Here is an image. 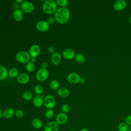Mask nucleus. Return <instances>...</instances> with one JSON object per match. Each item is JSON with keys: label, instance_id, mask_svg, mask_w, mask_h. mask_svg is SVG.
<instances>
[{"label": "nucleus", "instance_id": "b1692460", "mask_svg": "<svg viewBox=\"0 0 131 131\" xmlns=\"http://www.w3.org/2000/svg\"><path fill=\"white\" fill-rule=\"evenodd\" d=\"M75 59L76 61L80 64L81 63H83L85 61V57L83 55H82V54L80 53H77V54H76L75 57Z\"/></svg>", "mask_w": 131, "mask_h": 131}, {"label": "nucleus", "instance_id": "f704fd0d", "mask_svg": "<svg viewBox=\"0 0 131 131\" xmlns=\"http://www.w3.org/2000/svg\"><path fill=\"white\" fill-rule=\"evenodd\" d=\"M48 52L49 53L53 54L54 53H55V49H54V47L52 46H49L48 48Z\"/></svg>", "mask_w": 131, "mask_h": 131}, {"label": "nucleus", "instance_id": "dca6fc26", "mask_svg": "<svg viewBox=\"0 0 131 131\" xmlns=\"http://www.w3.org/2000/svg\"><path fill=\"white\" fill-rule=\"evenodd\" d=\"M13 17L16 21H20L24 18V13L21 9H17L14 11Z\"/></svg>", "mask_w": 131, "mask_h": 131}, {"label": "nucleus", "instance_id": "6ab92c4d", "mask_svg": "<svg viewBox=\"0 0 131 131\" xmlns=\"http://www.w3.org/2000/svg\"><path fill=\"white\" fill-rule=\"evenodd\" d=\"M57 94L62 98H66L70 95V92L66 88H60L57 90Z\"/></svg>", "mask_w": 131, "mask_h": 131}, {"label": "nucleus", "instance_id": "ea45409f", "mask_svg": "<svg viewBox=\"0 0 131 131\" xmlns=\"http://www.w3.org/2000/svg\"><path fill=\"white\" fill-rule=\"evenodd\" d=\"M79 131H91V130L88 128H82Z\"/></svg>", "mask_w": 131, "mask_h": 131}, {"label": "nucleus", "instance_id": "c03bdc74", "mask_svg": "<svg viewBox=\"0 0 131 131\" xmlns=\"http://www.w3.org/2000/svg\"><path fill=\"white\" fill-rule=\"evenodd\" d=\"M70 131H77V130H75V129H72V130H70Z\"/></svg>", "mask_w": 131, "mask_h": 131}, {"label": "nucleus", "instance_id": "bb28decb", "mask_svg": "<svg viewBox=\"0 0 131 131\" xmlns=\"http://www.w3.org/2000/svg\"><path fill=\"white\" fill-rule=\"evenodd\" d=\"M45 116L47 119H51L54 116V112L52 109H48L46 111Z\"/></svg>", "mask_w": 131, "mask_h": 131}, {"label": "nucleus", "instance_id": "58836bf2", "mask_svg": "<svg viewBox=\"0 0 131 131\" xmlns=\"http://www.w3.org/2000/svg\"><path fill=\"white\" fill-rule=\"evenodd\" d=\"M36 60V58H33V57H31V61H32V62H35Z\"/></svg>", "mask_w": 131, "mask_h": 131}, {"label": "nucleus", "instance_id": "1a4fd4ad", "mask_svg": "<svg viewBox=\"0 0 131 131\" xmlns=\"http://www.w3.org/2000/svg\"><path fill=\"white\" fill-rule=\"evenodd\" d=\"M68 120V117L67 114L64 113H60L57 115L55 118V121L59 125H62L67 123Z\"/></svg>", "mask_w": 131, "mask_h": 131}, {"label": "nucleus", "instance_id": "39448f33", "mask_svg": "<svg viewBox=\"0 0 131 131\" xmlns=\"http://www.w3.org/2000/svg\"><path fill=\"white\" fill-rule=\"evenodd\" d=\"M49 76V72L47 69L41 68L37 72L36 78L38 81H44L46 80Z\"/></svg>", "mask_w": 131, "mask_h": 131}, {"label": "nucleus", "instance_id": "aec40b11", "mask_svg": "<svg viewBox=\"0 0 131 131\" xmlns=\"http://www.w3.org/2000/svg\"><path fill=\"white\" fill-rule=\"evenodd\" d=\"M8 76V72L7 69L3 66L0 65V81L6 79Z\"/></svg>", "mask_w": 131, "mask_h": 131}, {"label": "nucleus", "instance_id": "4468645a", "mask_svg": "<svg viewBox=\"0 0 131 131\" xmlns=\"http://www.w3.org/2000/svg\"><path fill=\"white\" fill-rule=\"evenodd\" d=\"M17 80L20 84H26L30 80L29 76L26 73H21L19 74L17 77Z\"/></svg>", "mask_w": 131, "mask_h": 131}, {"label": "nucleus", "instance_id": "4c0bfd02", "mask_svg": "<svg viewBox=\"0 0 131 131\" xmlns=\"http://www.w3.org/2000/svg\"><path fill=\"white\" fill-rule=\"evenodd\" d=\"M84 82H85V79L84 78H81V79H80V80L79 82L82 84V83H84Z\"/></svg>", "mask_w": 131, "mask_h": 131}, {"label": "nucleus", "instance_id": "2eb2a0df", "mask_svg": "<svg viewBox=\"0 0 131 131\" xmlns=\"http://www.w3.org/2000/svg\"><path fill=\"white\" fill-rule=\"evenodd\" d=\"M44 98L41 95L35 96L33 99V103L36 107H40L43 104Z\"/></svg>", "mask_w": 131, "mask_h": 131}, {"label": "nucleus", "instance_id": "9d476101", "mask_svg": "<svg viewBox=\"0 0 131 131\" xmlns=\"http://www.w3.org/2000/svg\"><path fill=\"white\" fill-rule=\"evenodd\" d=\"M80 76L76 73H71L67 76L68 81L73 84H76L80 82Z\"/></svg>", "mask_w": 131, "mask_h": 131}, {"label": "nucleus", "instance_id": "473e14b6", "mask_svg": "<svg viewBox=\"0 0 131 131\" xmlns=\"http://www.w3.org/2000/svg\"><path fill=\"white\" fill-rule=\"evenodd\" d=\"M125 122L129 126H131V115H128L125 118Z\"/></svg>", "mask_w": 131, "mask_h": 131}, {"label": "nucleus", "instance_id": "6e6552de", "mask_svg": "<svg viewBox=\"0 0 131 131\" xmlns=\"http://www.w3.org/2000/svg\"><path fill=\"white\" fill-rule=\"evenodd\" d=\"M127 3L125 0H117L113 4V9L117 11L124 10L126 7Z\"/></svg>", "mask_w": 131, "mask_h": 131}, {"label": "nucleus", "instance_id": "a211bd4d", "mask_svg": "<svg viewBox=\"0 0 131 131\" xmlns=\"http://www.w3.org/2000/svg\"><path fill=\"white\" fill-rule=\"evenodd\" d=\"M15 111L13 108H8L3 112V116L5 118L9 119L15 115Z\"/></svg>", "mask_w": 131, "mask_h": 131}, {"label": "nucleus", "instance_id": "ddd939ff", "mask_svg": "<svg viewBox=\"0 0 131 131\" xmlns=\"http://www.w3.org/2000/svg\"><path fill=\"white\" fill-rule=\"evenodd\" d=\"M40 51V47L37 45H32L29 50V54L31 57L36 58L38 56Z\"/></svg>", "mask_w": 131, "mask_h": 131}, {"label": "nucleus", "instance_id": "c9c22d12", "mask_svg": "<svg viewBox=\"0 0 131 131\" xmlns=\"http://www.w3.org/2000/svg\"><path fill=\"white\" fill-rule=\"evenodd\" d=\"M12 7L15 10H17V9H19V4H18V3L17 2H14L13 3V5H12Z\"/></svg>", "mask_w": 131, "mask_h": 131}, {"label": "nucleus", "instance_id": "412c9836", "mask_svg": "<svg viewBox=\"0 0 131 131\" xmlns=\"http://www.w3.org/2000/svg\"><path fill=\"white\" fill-rule=\"evenodd\" d=\"M32 125L34 128L39 129L42 127V122L38 118H34L32 121Z\"/></svg>", "mask_w": 131, "mask_h": 131}, {"label": "nucleus", "instance_id": "cd10ccee", "mask_svg": "<svg viewBox=\"0 0 131 131\" xmlns=\"http://www.w3.org/2000/svg\"><path fill=\"white\" fill-rule=\"evenodd\" d=\"M23 97L25 100L29 101L32 99L33 95L30 91H26L23 94Z\"/></svg>", "mask_w": 131, "mask_h": 131}, {"label": "nucleus", "instance_id": "c756f323", "mask_svg": "<svg viewBox=\"0 0 131 131\" xmlns=\"http://www.w3.org/2000/svg\"><path fill=\"white\" fill-rule=\"evenodd\" d=\"M56 3L61 7H66L68 5V1L67 0H56Z\"/></svg>", "mask_w": 131, "mask_h": 131}, {"label": "nucleus", "instance_id": "f3484780", "mask_svg": "<svg viewBox=\"0 0 131 131\" xmlns=\"http://www.w3.org/2000/svg\"><path fill=\"white\" fill-rule=\"evenodd\" d=\"M61 60V55L58 52L54 53L51 56V61L52 62L55 64H58Z\"/></svg>", "mask_w": 131, "mask_h": 131}, {"label": "nucleus", "instance_id": "a878e982", "mask_svg": "<svg viewBox=\"0 0 131 131\" xmlns=\"http://www.w3.org/2000/svg\"><path fill=\"white\" fill-rule=\"evenodd\" d=\"M35 64L34 62H32V61L28 62L26 66V69L27 71L29 72H32L35 70Z\"/></svg>", "mask_w": 131, "mask_h": 131}, {"label": "nucleus", "instance_id": "5701e85b", "mask_svg": "<svg viewBox=\"0 0 131 131\" xmlns=\"http://www.w3.org/2000/svg\"><path fill=\"white\" fill-rule=\"evenodd\" d=\"M19 75V71L16 68H13L8 71V76L11 78L17 77Z\"/></svg>", "mask_w": 131, "mask_h": 131}, {"label": "nucleus", "instance_id": "f03ea898", "mask_svg": "<svg viewBox=\"0 0 131 131\" xmlns=\"http://www.w3.org/2000/svg\"><path fill=\"white\" fill-rule=\"evenodd\" d=\"M57 9V4L53 0L46 1L43 4L42 10L46 14H53L55 12Z\"/></svg>", "mask_w": 131, "mask_h": 131}, {"label": "nucleus", "instance_id": "72a5a7b5", "mask_svg": "<svg viewBox=\"0 0 131 131\" xmlns=\"http://www.w3.org/2000/svg\"><path fill=\"white\" fill-rule=\"evenodd\" d=\"M55 21V17H49L48 19H47V22L49 24V25H52L54 23Z\"/></svg>", "mask_w": 131, "mask_h": 131}, {"label": "nucleus", "instance_id": "a18cd8bd", "mask_svg": "<svg viewBox=\"0 0 131 131\" xmlns=\"http://www.w3.org/2000/svg\"><path fill=\"white\" fill-rule=\"evenodd\" d=\"M130 131H131V128H130Z\"/></svg>", "mask_w": 131, "mask_h": 131}, {"label": "nucleus", "instance_id": "423d86ee", "mask_svg": "<svg viewBox=\"0 0 131 131\" xmlns=\"http://www.w3.org/2000/svg\"><path fill=\"white\" fill-rule=\"evenodd\" d=\"M20 8L23 12L29 13L34 11V5L32 3L30 2L25 1L20 4Z\"/></svg>", "mask_w": 131, "mask_h": 131}, {"label": "nucleus", "instance_id": "e433bc0d", "mask_svg": "<svg viewBox=\"0 0 131 131\" xmlns=\"http://www.w3.org/2000/svg\"><path fill=\"white\" fill-rule=\"evenodd\" d=\"M41 67L43 69H47V68L48 67V64L47 62H43L41 64Z\"/></svg>", "mask_w": 131, "mask_h": 131}, {"label": "nucleus", "instance_id": "f257e3e1", "mask_svg": "<svg viewBox=\"0 0 131 131\" xmlns=\"http://www.w3.org/2000/svg\"><path fill=\"white\" fill-rule=\"evenodd\" d=\"M70 11L66 7H60L56 10L55 12V19L59 24L67 23L70 18Z\"/></svg>", "mask_w": 131, "mask_h": 131}, {"label": "nucleus", "instance_id": "a19ab883", "mask_svg": "<svg viewBox=\"0 0 131 131\" xmlns=\"http://www.w3.org/2000/svg\"><path fill=\"white\" fill-rule=\"evenodd\" d=\"M15 2H17V3H18V4H19V3L21 4V3L24 2V1H23V0H16Z\"/></svg>", "mask_w": 131, "mask_h": 131}, {"label": "nucleus", "instance_id": "c85d7f7f", "mask_svg": "<svg viewBox=\"0 0 131 131\" xmlns=\"http://www.w3.org/2000/svg\"><path fill=\"white\" fill-rule=\"evenodd\" d=\"M34 92L37 95H40L43 92V88L41 85L37 84L34 87Z\"/></svg>", "mask_w": 131, "mask_h": 131}, {"label": "nucleus", "instance_id": "20e7f679", "mask_svg": "<svg viewBox=\"0 0 131 131\" xmlns=\"http://www.w3.org/2000/svg\"><path fill=\"white\" fill-rule=\"evenodd\" d=\"M56 104V100L55 98L51 95H48L45 97L43 100V105L48 109H52Z\"/></svg>", "mask_w": 131, "mask_h": 131}, {"label": "nucleus", "instance_id": "37998d69", "mask_svg": "<svg viewBox=\"0 0 131 131\" xmlns=\"http://www.w3.org/2000/svg\"><path fill=\"white\" fill-rule=\"evenodd\" d=\"M2 113L1 109V108H0V118H1V117H2Z\"/></svg>", "mask_w": 131, "mask_h": 131}, {"label": "nucleus", "instance_id": "2f4dec72", "mask_svg": "<svg viewBox=\"0 0 131 131\" xmlns=\"http://www.w3.org/2000/svg\"><path fill=\"white\" fill-rule=\"evenodd\" d=\"M24 112L21 110H17L16 111H15V116L17 117V118H22L24 116Z\"/></svg>", "mask_w": 131, "mask_h": 131}, {"label": "nucleus", "instance_id": "7c9ffc66", "mask_svg": "<svg viewBox=\"0 0 131 131\" xmlns=\"http://www.w3.org/2000/svg\"><path fill=\"white\" fill-rule=\"evenodd\" d=\"M71 109L70 106L68 104H63L61 107V110L64 113H67L70 112Z\"/></svg>", "mask_w": 131, "mask_h": 131}, {"label": "nucleus", "instance_id": "4be33fe9", "mask_svg": "<svg viewBox=\"0 0 131 131\" xmlns=\"http://www.w3.org/2000/svg\"><path fill=\"white\" fill-rule=\"evenodd\" d=\"M130 126L127 124L125 122H121L118 126L119 131H130Z\"/></svg>", "mask_w": 131, "mask_h": 131}, {"label": "nucleus", "instance_id": "393cba45", "mask_svg": "<svg viewBox=\"0 0 131 131\" xmlns=\"http://www.w3.org/2000/svg\"><path fill=\"white\" fill-rule=\"evenodd\" d=\"M50 86L53 90H58L59 87V83L56 80H53L50 83Z\"/></svg>", "mask_w": 131, "mask_h": 131}, {"label": "nucleus", "instance_id": "0eeeda50", "mask_svg": "<svg viewBox=\"0 0 131 131\" xmlns=\"http://www.w3.org/2000/svg\"><path fill=\"white\" fill-rule=\"evenodd\" d=\"M59 125L54 121L48 122L44 127V131H59Z\"/></svg>", "mask_w": 131, "mask_h": 131}, {"label": "nucleus", "instance_id": "9b49d317", "mask_svg": "<svg viewBox=\"0 0 131 131\" xmlns=\"http://www.w3.org/2000/svg\"><path fill=\"white\" fill-rule=\"evenodd\" d=\"M62 55L65 59L70 60L75 58L76 54L73 49L67 48L64 49L62 52Z\"/></svg>", "mask_w": 131, "mask_h": 131}, {"label": "nucleus", "instance_id": "f8f14e48", "mask_svg": "<svg viewBox=\"0 0 131 131\" xmlns=\"http://www.w3.org/2000/svg\"><path fill=\"white\" fill-rule=\"evenodd\" d=\"M36 28L41 32H45L49 30L50 26L47 21L40 20L36 24Z\"/></svg>", "mask_w": 131, "mask_h": 131}, {"label": "nucleus", "instance_id": "79ce46f5", "mask_svg": "<svg viewBox=\"0 0 131 131\" xmlns=\"http://www.w3.org/2000/svg\"><path fill=\"white\" fill-rule=\"evenodd\" d=\"M129 22L130 24L131 25V15H130V17H129Z\"/></svg>", "mask_w": 131, "mask_h": 131}, {"label": "nucleus", "instance_id": "7ed1b4c3", "mask_svg": "<svg viewBox=\"0 0 131 131\" xmlns=\"http://www.w3.org/2000/svg\"><path fill=\"white\" fill-rule=\"evenodd\" d=\"M16 59L20 63H27L31 60V56L26 51H21L17 52L15 55Z\"/></svg>", "mask_w": 131, "mask_h": 131}]
</instances>
